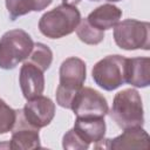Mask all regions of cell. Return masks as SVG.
<instances>
[{"label":"cell","mask_w":150,"mask_h":150,"mask_svg":"<svg viewBox=\"0 0 150 150\" xmlns=\"http://www.w3.org/2000/svg\"><path fill=\"white\" fill-rule=\"evenodd\" d=\"M77 38L86 45H98L104 39V30H101L94 26H91L87 18L81 19L76 27Z\"/></svg>","instance_id":"16"},{"label":"cell","mask_w":150,"mask_h":150,"mask_svg":"<svg viewBox=\"0 0 150 150\" xmlns=\"http://www.w3.org/2000/svg\"><path fill=\"white\" fill-rule=\"evenodd\" d=\"M124 131L114 137L104 138L102 148L104 149H149L150 138L142 127L123 129Z\"/></svg>","instance_id":"10"},{"label":"cell","mask_w":150,"mask_h":150,"mask_svg":"<svg viewBox=\"0 0 150 150\" xmlns=\"http://www.w3.org/2000/svg\"><path fill=\"white\" fill-rule=\"evenodd\" d=\"M125 61L127 57L118 54L101 59L91 69L94 82L107 91L117 89L125 83Z\"/></svg>","instance_id":"6"},{"label":"cell","mask_w":150,"mask_h":150,"mask_svg":"<svg viewBox=\"0 0 150 150\" xmlns=\"http://www.w3.org/2000/svg\"><path fill=\"white\" fill-rule=\"evenodd\" d=\"M90 1H98V0H90ZM110 2H117V1H121V0H108Z\"/></svg>","instance_id":"21"},{"label":"cell","mask_w":150,"mask_h":150,"mask_svg":"<svg viewBox=\"0 0 150 150\" xmlns=\"http://www.w3.org/2000/svg\"><path fill=\"white\" fill-rule=\"evenodd\" d=\"M109 115L121 129L143 127L144 110L139 93L132 88L118 91L112 100Z\"/></svg>","instance_id":"2"},{"label":"cell","mask_w":150,"mask_h":150,"mask_svg":"<svg viewBox=\"0 0 150 150\" xmlns=\"http://www.w3.org/2000/svg\"><path fill=\"white\" fill-rule=\"evenodd\" d=\"M70 109L76 117H104L109 112L105 97L90 87H82L75 94Z\"/></svg>","instance_id":"7"},{"label":"cell","mask_w":150,"mask_h":150,"mask_svg":"<svg viewBox=\"0 0 150 150\" xmlns=\"http://www.w3.org/2000/svg\"><path fill=\"white\" fill-rule=\"evenodd\" d=\"M11 149H38L41 148L39 129L27 123L22 115V109L16 110V121L12 129V138L9 142Z\"/></svg>","instance_id":"9"},{"label":"cell","mask_w":150,"mask_h":150,"mask_svg":"<svg viewBox=\"0 0 150 150\" xmlns=\"http://www.w3.org/2000/svg\"><path fill=\"white\" fill-rule=\"evenodd\" d=\"M81 20L76 6L59 5L46 12L39 20V30L49 39H61L71 34Z\"/></svg>","instance_id":"3"},{"label":"cell","mask_w":150,"mask_h":150,"mask_svg":"<svg viewBox=\"0 0 150 150\" xmlns=\"http://www.w3.org/2000/svg\"><path fill=\"white\" fill-rule=\"evenodd\" d=\"M80 2H81V0H62V4L69 5V6H76Z\"/></svg>","instance_id":"20"},{"label":"cell","mask_w":150,"mask_h":150,"mask_svg":"<svg viewBox=\"0 0 150 150\" xmlns=\"http://www.w3.org/2000/svg\"><path fill=\"white\" fill-rule=\"evenodd\" d=\"M121 18L122 9L112 4H103L91 11L87 16V20L91 26L101 30H107L114 28L120 22Z\"/></svg>","instance_id":"14"},{"label":"cell","mask_w":150,"mask_h":150,"mask_svg":"<svg viewBox=\"0 0 150 150\" xmlns=\"http://www.w3.org/2000/svg\"><path fill=\"white\" fill-rule=\"evenodd\" d=\"M52 2L53 0H5L9 18L13 21L30 12H40Z\"/></svg>","instance_id":"15"},{"label":"cell","mask_w":150,"mask_h":150,"mask_svg":"<svg viewBox=\"0 0 150 150\" xmlns=\"http://www.w3.org/2000/svg\"><path fill=\"white\" fill-rule=\"evenodd\" d=\"M115 43L125 50L150 48V25L136 19H125L114 27Z\"/></svg>","instance_id":"5"},{"label":"cell","mask_w":150,"mask_h":150,"mask_svg":"<svg viewBox=\"0 0 150 150\" xmlns=\"http://www.w3.org/2000/svg\"><path fill=\"white\" fill-rule=\"evenodd\" d=\"M19 84L26 100H30L42 95L45 90L43 71L39 67L26 60L20 68Z\"/></svg>","instance_id":"12"},{"label":"cell","mask_w":150,"mask_h":150,"mask_svg":"<svg viewBox=\"0 0 150 150\" xmlns=\"http://www.w3.org/2000/svg\"><path fill=\"white\" fill-rule=\"evenodd\" d=\"M125 83L136 88H145L150 84V59L131 57L125 61Z\"/></svg>","instance_id":"13"},{"label":"cell","mask_w":150,"mask_h":150,"mask_svg":"<svg viewBox=\"0 0 150 150\" xmlns=\"http://www.w3.org/2000/svg\"><path fill=\"white\" fill-rule=\"evenodd\" d=\"M73 129L89 145L102 148L107 130L104 117H76Z\"/></svg>","instance_id":"11"},{"label":"cell","mask_w":150,"mask_h":150,"mask_svg":"<svg viewBox=\"0 0 150 150\" xmlns=\"http://www.w3.org/2000/svg\"><path fill=\"white\" fill-rule=\"evenodd\" d=\"M34 47L30 35L20 28L7 30L0 38V68L14 69L26 61Z\"/></svg>","instance_id":"4"},{"label":"cell","mask_w":150,"mask_h":150,"mask_svg":"<svg viewBox=\"0 0 150 150\" xmlns=\"http://www.w3.org/2000/svg\"><path fill=\"white\" fill-rule=\"evenodd\" d=\"M62 146L63 149H71V150H86L90 145L86 143L74 129L68 130L62 138Z\"/></svg>","instance_id":"19"},{"label":"cell","mask_w":150,"mask_h":150,"mask_svg":"<svg viewBox=\"0 0 150 150\" xmlns=\"http://www.w3.org/2000/svg\"><path fill=\"white\" fill-rule=\"evenodd\" d=\"M16 121V110L11 108L2 98H0V135L12 131Z\"/></svg>","instance_id":"18"},{"label":"cell","mask_w":150,"mask_h":150,"mask_svg":"<svg viewBox=\"0 0 150 150\" xmlns=\"http://www.w3.org/2000/svg\"><path fill=\"white\" fill-rule=\"evenodd\" d=\"M22 115L28 124L36 129L47 127L55 116V103L47 96L40 95L27 100Z\"/></svg>","instance_id":"8"},{"label":"cell","mask_w":150,"mask_h":150,"mask_svg":"<svg viewBox=\"0 0 150 150\" xmlns=\"http://www.w3.org/2000/svg\"><path fill=\"white\" fill-rule=\"evenodd\" d=\"M27 61L33 63V64H35L36 67H39L45 73L52 64L53 52L45 43L36 42V43H34V47H33Z\"/></svg>","instance_id":"17"},{"label":"cell","mask_w":150,"mask_h":150,"mask_svg":"<svg viewBox=\"0 0 150 150\" xmlns=\"http://www.w3.org/2000/svg\"><path fill=\"white\" fill-rule=\"evenodd\" d=\"M60 83L56 88V103L66 109H70L75 94L83 87L87 77V66L84 61L76 56L67 57L60 66Z\"/></svg>","instance_id":"1"}]
</instances>
